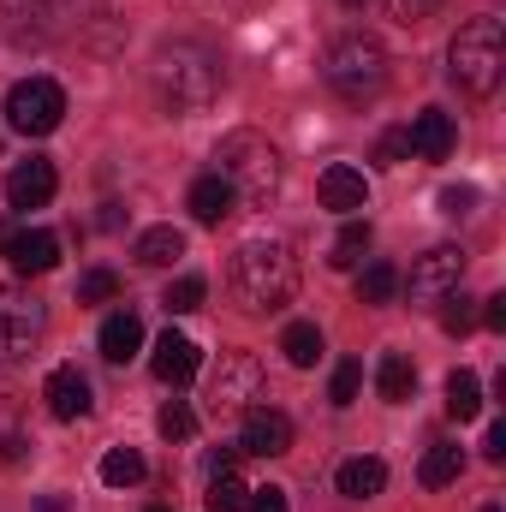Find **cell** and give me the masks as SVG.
<instances>
[{
  "mask_svg": "<svg viewBox=\"0 0 506 512\" xmlns=\"http://www.w3.org/2000/svg\"><path fill=\"white\" fill-rule=\"evenodd\" d=\"M149 84L173 120H191V114H209L221 102V60L203 42H167L149 66Z\"/></svg>",
  "mask_w": 506,
  "mask_h": 512,
  "instance_id": "cell-1",
  "label": "cell"
},
{
  "mask_svg": "<svg viewBox=\"0 0 506 512\" xmlns=\"http://www.w3.org/2000/svg\"><path fill=\"white\" fill-rule=\"evenodd\" d=\"M227 280H233V298H239V310H280V304H292V292H298V256L286 239H245L239 251H233V268H227Z\"/></svg>",
  "mask_w": 506,
  "mask_h": 512,
  "instance_id": "cell-2",
  "label": "cell"
},
{
  "mask_svg": "<svg viewBox=\"0 0 506 512\" xmlns=\"http://www.w3.org/2000/svg\"><path fill=\"white\" fill-rule=\"evenodd\" d=\"M447 72L465 96H495L506 78V30L495 12H477L459 24L453 48H447Z\"/></svg>",
  "mask_w": 506,
  "mask_h": 512,
  "instance_id": "cell-3",
  "label": "cell"
},
{
  "mask_svg": "<svg viewBox=\"0 0 506 512\" xmlns=\"http://www.w3.org/2000/svg\"><path fill=\"white\" fill-rule=\"evenodd\" d=\"M215 173L245 197V203H268L280 191V149L262 131H227L215 143Z\"/></svg>",
  "mask_w": 506,
  "mask_h": 512,
  "instance_id": "cell-4",
  "label": "cell"
},
{
  "mask_svg": "<svg viewBox=\"0 0 506 512\" xmlns=\"http://www.w3.org/2000/svg\"><path fill=\"white\" fill-rule=\"evenodd\" d=\"M322 78H328V90H334L340 102L364 108V102H376L381 90H387V48H381L376 36L352 30V36H340V42L328 48Z\"/></svg>",
  "mask_w": 506,
  "mask_h": 512,
  "instance_id": "cell-5",
  "label": "cell"
},
{
  "mask_svg": "<svg viewBox=\"0 0 506 512\" xmlns=\"http://www.w3.org/2000/svg\"><path fill=\"white\" fill-rule=\"evenodd\" d=\"M48 334V304L30 286H0V370L24 364Z\"/></svg>",
  "mask_w": 506,
  "mask_h": 512,
  "instance_id": "cell-6",
  "label": "cell"
},
{
  "mask_svg": "<svg viewBox=\"0 0 506 512\" xmlns=\"http://www.w3.org/2000/svg\"><path fill=\"white\" fill-rule=\"evenodd\" d=\"M262 393H268L262 364H256L251 352H227L221 370H215V382H209V411L215 417H245V411L262 405Z\"/></svg>",
  "mask_w": 506,
  "mask_h": 512,
  "instance_id": "cell-7",
  "label": "cell"
},
{
  "mask_svg": "<svg viewBox=\"0 0 506 512\" xmlns=\"http://www.w3.org/2000/svg\"><path fill=\"white\" fill-rule=\"evenodd\" d=\"M66 120V90L54 84V78H24V84H12V96H6V126L24 131V137H48V131H60Z\"/></svg>",
  "mask_w": 506,
  "mask_h": 512,
  "instance_id": "cell-8",
  "label": "cell"
},
{
  "mask_svg": "<svg viewBox=\"0 0 506 512\" xmlns=\"http://www.w3.org/2000/svg\"><path fill=\"white\" fill-rule=\"evenodd\" d=\"M459 286H465V251H459V245H435L429 256H417V262H411V280H405V292H411L417 310L453 298Z\"/></svg>",
  "mask_w": 506,
  "mask_h": 512,
  "instance_id": "cell-9",
  "label": "cell"
},
{
  "mask_svg": "<svg viewBox=\"0 0 506 512\" xmlns=\"http://www.w3.org/2000/svg\"><path fill=\"white\" fill-rule=\"evenodd\" d=\"M0 256H6V268L12 274H48L54 262H60V239L54 233H42V227H12L6 239H0Z\"/></svg>",
  "mask_w": 506,
  "mask_h": 512,
  "instance_id": "cell-10",
  "label": "cell"
},
{
  "mask_svg": "<svg viewBox=\"0 0 506 512\" xmlns=\"http://www.w3.org/2000/svg\"><path fill=\"white\" fill-rule=\"evenodd\" d=\"M54 191H60V173H54V161H42V155L18 161V167L6 173V209H48Z\"/></svg>",
  "mask_w": 506,
  "mask_h": 512,
  "instance_id": "cell-11",
  "label": "cell"
},
{
  "mask_svg": "<svg viewBox=\"0 0 506 512\" xmlns=\"http://www.w3.org/2000/svg\"><path fill=\"white\" fill-rule=\"evenodd\" d=\"M239 453H256V459H280V453H292V417H286V411H268V405L245 411Z\"/></svg>",
  "mask_w": 506,
  "mask_h": 512,
  "instance_id": "cell-12",
  "label": "cell"
},
{
  "mask_svg": "<svg viewBox=\"0 0 506 512\" xmlns=\"http://www.w3.org/2000/svg\"><path fill=\"white\" fill-rule=\"evenodd\" d=\"M42 399H48V411L60 417V423H78V417H90L96 411V393H90V376L78 370V364H60L48 387H42Z\"/></svg>",
  "mask_w": 506,
  "mask_h": 512,
  "instance_id": "cell-13",
  "label": "cell"
},
{
  "mask_svg": "<svg viewBox=\"0 0 506 512\" xmlns=\"http://www.w3.org/2000/svg\"><path fill=\"white\" fill-rule=\"evenodd\" d=\"M197 364H203V352H197V340H185L179 328H167V334L155 340V352H149L155 382H167V387H185L197 376Z\"/></svg>",
  "mask_w": 506,
  "mask_h": 512,
  "instance_id": "cell-14",
  "label": "cell"
},
{
  "mask_svg": "<svg viewBox=\"0 0 506 512\" xmlns=\"http://www.w3.org/2000/svg\"><path fill=\"white\" fill-rule=\"evenodd\" d=\"M185 209H191V221H197V227H221V221L239 209V191H233L221 173H203V179H191Z\"/></svg>",
  "mask_w": 506,
  "mask_h": 512,
  "instance_id": "cell-15",
  "label": "cell"
},
{
  "mask_svg": "<svg viewBox=\"0 0 506 512\" xmlns=\"http://www.w3.org/2000/svg\"><path fill=\"white\" fill-rule=\"evenodd\" d=\"M405 143H411V155H417V161H447V155H453V143H459L453 114H441V108H423V114L405 126Z\"/></svg>",
  "mask_w": 506,
  "mask_h": 512,
  "instance_id": "cell-16",
  "label": "cell"
},
{
  "mask_svg": "<svg viewBox=\"0 0 506 512\" xmlns=\"http://www.w3.org/2000/svg\"><path fill=\"white\" fill-rule=\"evenodd\" d=\"M322 209H334V215H358V209H370V185H364V173L358 167H346V161H334L328 173H322Z\"/></svg>",
  "mask_w": 506,
  "mask_h": 512,
  "instance_id": "cell-17",
  "label": "cell"
},
{
  "mask_svg": "<svg viewBox=\"0 0 506 512\" xmlns=\"http://www.w3.org/2000/svg\"><path fill=\"white\" fill-rule=\"evenodd\" d=\"M334 489H340L346 501H376L381 489H387V465L370 459V453H358V459H346V465L334 471Z\"/></svg>",
  "mask_w": 506,
  "mask_h": 512,
  "instance_id": "cell-18",
  "label": "cell"
},
{
  "mask_svg": "<svg viewBox=\"0 0 506 512\" xmlns=\"http://www.w3.org/2000/svg\"><path fill=\"white\" fill-rule=\"evenodd\" d=\"M137 352H143V322H137L131 310L108 316V322H102V358H108V364H131Z\"/></svg>",
  "mask_w": 506,
  "mask_h": 512,
  "instance_id": "cell-19",
  "label": "cell"
},
{
  "mask_svg": "<svg viewBox=\"0 0 506 512\" xmlns=\"http://www.w3.org/2000/svg\"><path fill=\"white\" fill-rule=\"evenodd\" d=\"M459 471H465L459 441H435V447L423 453V465H417V483H423V489H453V483H459Z\"/></svg>",
  "mask_w": 506,
  "mask_h": 512,
  "instance_id": "cell-20",
  "label": "cell"
},
{
  "mask_svg": "<svg viewBox=\"0 0 506 512\" xmlns=\"http://www.w3.org/2000/svg\"><path fill=\"white\" fill-rule=\"evenodd\" d=\"M131 256H137L143 268H173V262L185 256V233H179V227H149V233H137Z\"/></svg>",
  "mask_w": 506,
  "mask_h": 512,
  "instance_id": "cell-21",
  "label": "cell"
},
{
  "mask_svg": "<svg viewBox=\"0 0 506 512\" xmlns=\"http://www.w3.org/2000/svg\"><path fill=\"white\" fill-rule=\"evenodd\" d=\"M411 387H417V364H411L405 352H381V364H376V393L381 399H387V405H405Z\"/></svg>",
  "mask_w": 506,
  "mask_h": 512,
  "instance_id": "cell-22",
  "label": "cell"
},
{
  "mask_svg": "<svg viewBox=\"0 0 506 512\" xmlns=\"http://www.w3.org/2000/svg\"><path fill=\"white\" fill-rule=\"evenodd\" d=\"M24 453H30L24 405H18V393H6V387H0V465H12V459H24Z\"/></svg>",
  "mask_w": 506,
  "mask_h": 512,
  "instance_id": "cell-23",
  "label": "cell"
},
{
  "mask_svg": "<svg viewBox=\"0 0 506 512\" xmlns=\"http://www.w3.org/2000/svg\"><path fill=\"white\" fill-rule=\"evenodd\" d=\"M280 352H286L292 370H310V364L322 358V328H316V322H292V328L280 334Z\"/></svg>",
  "mask_w": 506,
  "mask_h": 512,
  "instance_id": "cell-24",
  "label": "cell"
},
{
  "mask_svg": "<svg viewBox=\"0 0 506 512\" xmlns=\"http://www.w3.org/2000/svg\"><path fill=\"white\" fill-rule=\"evenodd\" d=\"M477 411H483V382H477V370H453V376H447V417L471 423Z\"/></svg>",
  "mask_w": 506,
  "mask_h": 512,
  "instance_id": "cell-25",
  "label": "cell"
},
{
  "mask_svg": "<svg viewBox=\"0 0 506 512\" xmlns=\"http://www.w3.org/2000/svg\"><path fill=\"white\" fill-rule=\"evenodd\" d=\"M245 501H251V483L239 471H215L209 495H203V512H245Z\"/></svg>",
  "mask_w": 506,
  "mask_h": 512,
  "instance_id": "cell-26",
  "label": "cell"
},
{
  "mask_svg": "<svg viewBox=\"0 0 506 512\" xmlns=\"http://www.w3.org/2000/svg\"><path fill=\"white\" fill-rule=\"evenodd\" d=\"M149 477V465H143V453H131V447H114L108 459H102V483L108 489H137Z\"/></svg>",
  "mask_w": 506,
  "mask_h": 512,
  "instance_id": "cell-27",
  "label": "cell"
},
{
  "mask_svg": "<svg viewBox=\"0 0 506 512\" xmlns=\"http://www.w3.org/2000/svg\"><path fill=\"white\" fill-rule=\"evenodd\" d=\"M370 239H376V233H370V221H346V227H340V239H334V251H328V262H334V268H358L364 251H370Z\"/></svg>",
  "mask_w": 506,
  "mask_h": 512,
  "instance_id": "cell-28",
  "label": "cell"
},
{
  "mask_svg": "<svg viewBox=\"0 0 506 512\" xmlns=\"http://www.w3.org/2000/svg\"><path fill=\"white\" fill-rule=\"evenodd\" d=\"M393 292H399V268L393 262H370L358 274V304H387Z\"/></svg>",
  "mask_w": 506,
  "mask_h": 512,
  "instance_id": "cell-29",
  "label": "cell"
},
{
  "mask_svg": "<svg viewBox=\"0 0 506 512\" xmlns=\"http://www.w3.org/2000/svg\"><path fill=\"white\" fill-rule=\"evenodd\" d=\"M209 298V286H203V274H179L167 292H161V304H167V316H191L197 304Z\"/></svg>",
  "mask_w": 506,
  "mask_h": 512,
  "instance_id": "cell-30",
  "label": "cell"
},
{
  "mask_svg": "<svg viewBox=\"0 0 506 512\" xmlns=\"http://www.w3.org/2000/svg\"><path fill=\"white\" fill-rule=\"evenodd\" d=\"M155 429H161V441H191V435H197V411H191L185 399H167L161 417H155Z\"/></svg>",
  "mask_w": 506,
  "mask_h": 512,
  "instance_id": "cell-31",
  "label": "cell"
},
{
  "mask_svg": "<svg viewBox=\"0 0 506 512\" xmlns=\"http://www.w3.org/2000/svg\"><path fill=\"white\" fill-rule=\"evenodd\" d=\"M114 298H120V274L114 268H90L78 280V304H114Z\"/></svg>",
  "mask_w": 506,
  "mask_h": 512,
  "instance_id": "cell-32",
  "label": "cell"
},
{
  "mask_svg": "<svg viewBox=\"0 0 506 512\" xmlns=\"http://www.w3.org/2000/svg\"><path fill=\"white\" fill-rule=\"evenodd\" d=\"M358 387H364V364H358V358H346V364L334 370V382H328V399H334V405L346 411V405L358 399Z\"/></svg>",
  "mask_w": 506,
  "mask_h": 512,
  "instance_id": "cell-33",
  "label": "cell"
},
{
  "mask_svg": "<svg viewBox=\"0 0 506 512\" xmlns=\"http://www.w3.org/2000/svg\"><path fill=\"white\" fill-rule=\"evenodd\" d=\"M441 304H447V310H441V328H447V334H471V328H477V310H471L465 292H453V298H441Z\"/></svg>",
  "mask_w": 506,
  "mask_h": 512,
  "instance_id": "cell-34",
  "label": "cell"
},
{
  "mask_svg": "<svg viewBox=\"0 0 506 512\" xmlns=\"http://www.w3.org/2000/svg\"><path fill=\"white\" fill-rule=\"evenodd\" d=\"M435 6H441V0H381V12H387L393 24H405V30L423 24V18H435Z\"/></svg>",
  "mask_w": 506,
  "mask_h": 512,
  "instance_id": "cell-35",
  "label": "cell"
},
{
  "mask_svg": "<svg viewBox=\"0 0 506 512\" xmlns=\"http://www.w3.org/2000/svg\"><path fill=\"white\" fill-rule=\"evenodd\" d=\"M376 161H381V167H399V161H411V143H405V126L381 131V143H376Z\"/></svg>",
  "mask_w": 506,
  "mask_h": 512,
  "instance_id": "cell-36",
  "label": "cell"
},
{
  "mask_svg": "<svg viewBox=\"0 0 506 512\" xmlns=\"http://www.w3.org/2000/svg\"><path fill=\"white\" fill-rule=\"evenodd\" d=\"M477 209V191L471 185H447L441 191V215H471Z\"/></svg>",
  "mask_w": 506,
  "mask_h": 512,
  "instance_id": "cell-37",
  "label": "cell"
},
{
  "mask_svg": "<svg viewBox=\"0 0 506 512\" xmlns=\"http://www.w3.org/2000/svg\"><path fill=\"white\" fill-rule=\"evenodd\" d=\"M245 512H286V489H251V501H245Z\"/></svg>",
  "mask_w": 506,
  "mask_h": 512,
  "instance_id": "cell-38",
  "label": "cell"
},
{
  "mask_svg": "<svg viewBox=\"0 0 506 512\" xmlns=\"http://www.w3.org/2000/svg\"><path fill=\"white\" fill-rule=\"evenodd\" d=\"M483 459H489V465H506V423H489V435H483Z\"/></svg>",
  "mask_w": 506,
  "mask_h": 512,
  "instance_id": "cell-39",
  "label": "cell"
},
{
  "mask_svg": "<svg viewBox=\"0 0 506 512\" xmlns=\"http://www.w3.org/2000/svg\"><path fill=\"white\" fill-rule=\"evenodd\" d=\"M483 328H495V334H506V292H495V298L483 304Z\"/></svg>",
  "mask_w": 506,
  "mask_h": 512,
  "instance_id": "cell-40",
  "label": "cell"
},
{
  "mask_svg": "<svg viewBox=\"0 0 506 512\" xmlns=\"http://www.w3.org/2000/svg\"><path fill=\"white\" fill-rule=\"evenodd\" d=\"M149 512H173V507H167V501H155V507H149Z\"/></svg>",
  "mask_w": 506,
  "mask_h": 512,
  "instance_id": "cell-41",
  "label": "cell"
},
{
  "mask_svg": "<svg viewBox=\"0 0 506 512\" xmlns=\"http://www.w3.org/2000/svg\"><path fill=\"white\" fill-rule=\"evenodd\" d=\"M346 6H364V0H346Z\"/></svg>",
  "mask_w": 506,
  "mask_h": 512,
  "instance_id": "cell-42",
  "label": "cell"
},
{
  "mask_svg": "<svg viewBox=\"0 0 506 512\" xmlns=\"http://www.w3.org/2000/svg\"><path fill=\"white\" fill-rule=\"evenodd\" d=\"M36 6H54V0H36Z\"/></svg>",
  "mask_w": 506,
  "mask_h": 512,
  "instance_id": "cell-43",
  "label": "cell"
},
{
  "mask_svg": "<svg viewBox=\"0 0 506 512\" xmlns=\"http://www.w3.org/2000/svg\"><path fill=\"white\" fill-rule=\"evenodd\" d=\"M489 512H501V507H489Z\"/></svg>",
  "mask_w": 506,
  "mask_h": 512,
  "instance_id": "cell-44",
  "label": "cell"
}]
</instances>
